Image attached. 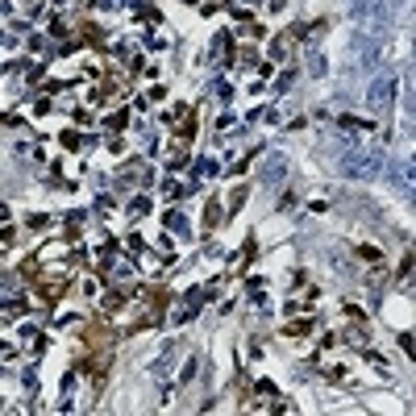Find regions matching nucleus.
<instances>
[{"mask_svg": "<svg viewBox=\"0 0 416 416\" xmlns=\"http://www.w3.org/2000/svg\"><path fill=\"white\" fill-rule=\"evenodd\" d=\"M392 96H396V71H383V75L371 83L367 100H371V109H387V104H392Z\"/></svg>", "mask_w": 416, "mask_h": 416, "instance_id": "f257e3e1", "label": "nucleus"}, {"mask_svg": "<svg viewBox=\"0 0 416 416\" xmlns=\"http://www.w3.org/2000/svg\"><path fill=\"white\" fill-rule=\"evenodd\" d=\"M342 167H346V175H375V167H379V154L371 150H358V154H346L342 159Z\"/></svg>", "mask_w": 416, "mask_h": 416, "instance_id": "f03ea898", "label": "nucleus"}]
</instances>
